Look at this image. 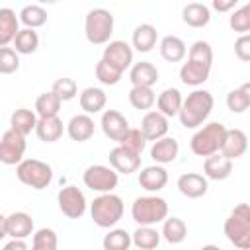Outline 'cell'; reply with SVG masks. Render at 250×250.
Masks as SVG:
<instances>
[{
	"mask_svg": "<svg viewBox=\"0 0 250 250\" xmlns=\"http://www.w3.org/2000/svg\"><path fill=\"white\" fill-rule=\"evenodd\" d=\"M62 131H64V125L59 119V115H55V117H39L37 127H35V133L43 143L59 141L62 137Z\"/></svg>",
	"mask_w": 250,
	"mask_h": 250,
	"instance_id": "obj_30",
	"label": "cell"
},
{
	"mask_svg": "<svg viewBox=\"0 0 250 250\" xmlns=\"http://www.w3.org/2000/svg\"><path fill=\"white\" fill-rule=\"evenodd\" d=\"M199 250H221L219 246H215V244H205V246H201Z\"/></svg>",
	"mask_w": 250,
	"mask_h": 250,
	"instance_id": "obj_50",
	"label": "cell"
},
{
	"mask_svg": "<svg viewBox=\"0 0 250 250\" xmlns=\"http://www.w3.org/2000/svg\"><path fill=\"white\" fill-rule=\"evenodd\" d=\"M131 217L139 227H152L168 219V203L158 195L137 197L131 205Z\"/></svg>",
	"mask_w": 250,
	"mask_h": 250,
	"instance_id": "obj_3",
	"label": "cell"
},
{
	"mask_svg": "<svg viewBox=\"0 0 250 250\" xmlns=\"http://www.w3.org/2000/svg\"><path fill=\"white\" fill-rule=\"evenodd\" d=\"M25 135L14 131V129H8L4 135H2V141H0V160L2 164L6 166H12V164H20L23 160V154H25Z\"/></svg>",
	"mask_w": 250,
	"mask_h": 250,
	"instance_id": "obj_10",
	"label": "cell"
},
{
	"mask_svg": "<svg viewBox=\"0 0 250 250\" xmlns=\"http://www.w3.org/2000/svg\"><path fill=\"white\" fill-rule=\"evenodd\" d=\"M229 25L232 31H236L240 35L250 31V2L232 12V16L229 18Z\"/></svg>",
	"mask_w": 250,
	"mask_h": 250,
	"instance_id": "obj_41",
	"label": "cell"
},
{
	"mask_svg": "<svg viewBox=\"0 0 250 250\" xmlns=\"http://www.w3.org/2000/svg\"><path fill=\"white\" fill-rule=\"evenodd\" d=\"M57 232L53 229H39L33 232V242H31V250H59L57 248Z\"/></svg>",
	"mask_w": 250,
	"mask_h": 250,
	"instance_id": "obj_40",
	"label": "cell"
},
{
	"mask_svg": "<svg viewBox=\"0 0 250 250\" xmlns=\"http://www.w3.org/2000/svg\"><path fill=\"white\" fill-rule=\"evenodd\" d=\"M131 244H133V236L125 229H111L102 240L104 250H129Z\"/></svg>",
	"mask_w": 250,
	"mask_h": 250,
	"instance_id": "obj_37",
	"label": "cell"
},
{
	"mask_svg": "<svg viewBox=\"0 0 250 250\" xmlns=\"http://www.w3.org/2000/svg\"><path fill=\"white\" fill-rule=\"evenodd\" d=\"M84 33H86L88 43L92 45L109 43V37L113 33V14L105 8L90 10L84 20Z\"/></svg>",
	"mask_w": 250,
	"mask_h": 250,
	"instance_id": "obj_7",
	"label": "cell"
},
{
	"mask_svg": "<svg viewBox=\"0 0 250 250\" xmlns=\"http://www.w3.org/2000/svg\"><path fill=\"white\" fill-rule=\"evenodd\" d=\"M57 203L61 213L68 219H80L86 213V205H88L84 193L76 186H64L57 193Z\"/></svg>",
	"mask_w": 250,
	"mask_h": 250,
	"instance_id": "obj_11",
	"label": "cell"
},
{
	"mask_svg": "<svg viewBox=\"0 0 250 250\" xmlns=\"http://www.w3.org/2000/svg\"><path fill=\"white\" fill-rule=\"evenodd\" d=\"M160 234L168 244H180L188 236V225L180 217H168L162 223V232Z\"/></svg>",
	"mask_w": 250,
	"mask_h": 250,
	"instance_id": "obj_32",
	"label": "cell"
},
{
	"mask_svg": "<svg viewBox=\"0 0 250 250\" xmlns=\"http://www.w3.org/2000/svg\"><path fill=\"white\" fill-rule=\"evenodd\" d=\"M131 236H133V244L139 250H154L160 244L162 234L152 227H139Z\"/></svg>",
	"mask_w": 250,
	"mask_h": 250,
	"instance_id": "obj_34",
	"label": "cell"
},
{
	"mask_svg": "<svg viewBox=\"0 0 250 250\" xmlns=\"http://www.w3.org/2000/svg\"><path fill=\"white\" fill-rule=\"evenodd\" d=\"M18 180L31 189H45L53 182V168L37 158H25L16 166Z\"/></svg>",
	"mask_w": 250,
	"mask_h": 250,
	"instance_id": "obj_8",
	"label": "cell"
},
{
	"mask_svg": "<svg viewBox=\"0 0 250 250\" xmlns=\"http://www.w3.org/2000/svg\"><path fill=\"white\" fill-rule=\"evenodd\" d=\"M248 148V137L244 131L240 129H227V135H225V141H223V148H221V154L229 160H234V158H240Z\"/></svg>",
	"mask_w": 250,
	"mask_h": 250,
	"instance_id": "obj_19",
	"label": "cell"
},
{
	"mask_svg": "<svg viewBox=\"0 0 250 250\" xmlns=\"http://www.w3.org/2000/svg\"><path fill=\"white\" fill-rule=\"evenodd\" d=\"M61 105H62V100L53 90H49V92H43V94L37 96V100H35V113L39 117H55V115H59Z\"/></svg>",
	"mask_w": 250,
	"mask_h": 250,
	"instance_id": "obj_33",
	"label": "cell"
},
{
	"mask_svg": "<svg viewBox=\"0 0 250 250\" xmlns=\"http://www.w3.org/2000/svg\"><path fill=\"white\" fill-rule=\"evenodd\" d=\"M104 61H107L111 66H115L117 70L125 72L131 64H133V47L121 39H115V41H109L107 47L104 49V55H102Z\"/></svg>",
	"mask_w": 250,
	"mask_h": 250,
	"instance_id": "obj_13",
	"label": "cell"
},
{
	"mask_svg": "<svg viewBox=\"0 0 250 250\" xmlns=\"http://www.w3.org/2000/svg\"><path fill=\"white\" fill-rule=\"evenodd\" d=\"M2 250H29V246L25 244V240H20V238H12L10 242L4 244Z\"/></svg>",
	"mask_w": 250,
	"mask_h": 250,
	"instance_id": "obj_48",
	"label": "cell"
},
{
	"mask_svg": "<svg viewBox=\"0 0 250 250\" xmlns=\"http://www.w3.org/2000/svg\"><path fill=\"white\" fill-rule=\"evenodd\" d=\"M109 166L115 172L129 176V174H133V172H137L141 168V156L117 145L115 148L109 150Z\"/></svg>",
	"mask_w": 250,
	"mask_h": 250,
	"instance_id": "obj_16",
	"label": "cell"
},
{
	"mask_svg": "<svg viewBox=\"0 0 250 250\" xmlns=\"http://www.w3.org/2000/svg\"><path fill=\"white\" fill-rule=\"evenodd\" d=\"M62 102H70L72 98H76L78 94V86L72 78H57L53 82V88H51Z\"/></svg>",
	"mask_w": 250,
	"mask_h": 250,
	"instance_id": "obj_44",
	"label": "cell"
},
{
	"mask_svg": "<svg viewBox=\"0 0 250 250\" xmlns=\"http://www.w3.org/2000/svg\"><path fill=\"white\" fill-rule=\"evenodd\" d=\"M20 21L29 29L41 27L47 21V10L43 6H39V4H27L20 12Z\"/></svg>",
	"mask_w": 250,
	"mask_h": 250,
	"instance_id": "obj_35",
	"label": "cell"
},
{
	"mask_svg": "<svg viewBox=\"0 0 250 250\" xmlns=\"http://www.w3.org/2000/svg\"><path fill=\"white\" fill-rule=\"evenodd\" d=\"M123 199L115 193H100L90 205L92 221L102 229H111L113 225H117L123 217Z\"/></svg>",
	"mask_w": 250,
	"mask_h": 250,
	"instance_id": "obj_6",
	"label": "cell"
},
{
	"mask_svg": "<svg viewBox=\"0 0 250 250\" xmlns=\"http://www.w3.org/2000/svg\"><path fill=\"white\" fill-rule=\"evenodd\" d=\"M82 180L86 188H90L92 191H100V193H113L119 182L117 172L111 166H104V164L88 166L82 174Z\"/></svg>",
	"mask_w": 250,
	"mask_h": 250,
	"instance_id": "obj_9",
	"label": "cell"
},
{
	"mask_svg": "<svg viewBox=\"0 0 250 250\" xmlns=\"http://www.w3.org/2000/svg\"><path fill=\"white\" fill-rule=\"evenodd\" d=\"M20 33V18L10 8H0V47H8L14 43L16 35Z\"/></svg>",
	"mask_w": 250,
	"mask_h": 250,
	"instance_id": "obj_25",
	"label": "cell"
},
{
	"mask_svg": "<svg viewBox=\"0 0 250 250\" xmlns=\"http://www.w3.org/2000/svg\"><path fill=\"white\" fill-rule=\"evenodd\" d=\"M129 80L133 86H143V88H152L158 80V68L152 64V62H146V61H141V62H135L131 66V72H129Z\"/></svg>",
	"mask_w": 250,
	"mask_h": 250,
	"instance_id": "obj_21",
	"label": "cell"
},
{
	"mask_svg": "<svg viewBox=\"0 0 250 250\" xmlns=\"http://www.w3.org/2000/svg\"><path fill=\"white\" fill-rule=\"evenodd\" d=\"M37 121H39V117L35 111L27 109V107H20L10 117V129H14L21 135H29L31 131H35Z\"/></svg>",
	"mask_w": 250,
	"mask_h": 250,
	"instance_id": "obj_31",
	"label": "cell"
},
{
	"mask_svg": "<svg viewBox=\"0 0 250 250\" xmlns=\"http://www.w3.org/2000/svg\"><path fill=\"white\" fill-rule=\"evenodd\" d=\"M182 104H184V98H182V94H180L178 88H166L156 98V107L166 117L178 115L180 109H182Z\"/></svg>",
	"mask_w": 250,
	"mask_h": 250,
	"instance_id": "obj_27",
	"label": "cell"
},
{
	"mask_svg": "<svg viewBox=\"0 0 250 250\" xmlns=\"http://www.w3.org/2000/svg\"><path fill=\"white\" fill-rule=\"evenodd\" d=\"M160 57L168 62H180L186 59V43L178 37V35H166L160 39Z\"/></svg>",
	"mask_w": 250,
	"mask_h": 250,
	"instance_id": "obj_29",
	"label": "cell"
},
{
	"mask_svg": "<svg viewBox=\"0 0 250 250\" xmlns=\"http://www.w3.org/2000/svg\"><path fill=\"white\" fill-rule=\"evenodd\" d=\"M213 66V49L207 41H195L189 47L188 61L180 68V80L186 86H201L207 82Z\"/></svg>",
	"mask_w": 250,
	"mask_h": 250,
	"instance_id": "obj_1",
	"label": "cell"
},
{
	"mask_svg": "<svg viewBox=\"0 0 250 250\" xmlns=\"http://www.w3.org/2000/svg\"><path fill=\"white\" fill-rule=\"evenodd\" d=\"M100 125H102L104 135H105L107 139H111V141H117V143H119V141L125 137V133L131 129L127 117H125L123 113H119L117 109H105V111L102 113Z\"/></svg>",
	"mask_w": 250,
	"mask_h": 250,
	"instance_id": "obj_14",
	"label": "cell"
},
{
	"mask_svg": "<svg viewBox=\"0 0 250 250\" xmlns=\"http://www.w3.org/2000/svg\"><path fill=\"white\" fill-rule=\"evenodd\" d=\"M240 90H242V94L246 96V100H248V104H250V82H244V84L240 86Z\"/></svg>",
	"mask_w": 250,
	"mask_h": 250,
	"instance_id": "obj_49",
	"label": "cell"
},
{
	"mask_svg": "<svg viewBox=\"0 0 250 250\" xmlns=\"http://www.w3.org/2000/svg\"><path fill=\"white\" fill-rule=\"evenodd\" d=\"M156 39H158V31L152 23H141L135 27L133 31V37H131V43H133V49L139 51V53H148L152 51V47L156 45Z\"/></svg>",
	"mask_w": 250,
	"mask_h": 250,
	"instance_id": "obj_26",
	"label": "cell"
},
{
	"mask_svg": "<svg viewBox=\"0 0 250 250\" xmlns=\"http://www.w3.org/2000/svg\"><path fill=\"white\" fill-rule=\"evenodd\" d=\"M94 131H96V125H94V119L88 115V113H78V115H72L70 121L66 123V133L72 141L76 143H84L88 139L94 137Z\"/></svg>",
	"mask_w": 250,
	"mask_h": 250,
	"instance_id": "obj_18",
	"label": "cell"
},
{
	"mask_svg": "<svg viewBox=\"0 0 250 250\" xmlns=\"http://www.w3.org/2000/svg\"><path fill=\"white\" fill-rule=\"evenodd\" d=\"M129 102L135 109H150L156 104V94L152 92V88L133 86L129 92Z\"/></svg>",
	"mask_w": 250,
	"mask_h": 250,
	"instance_id": "obj_38",
	"label": "cell"
},
{
	"mask_svg": "<svg viewBox=\"0 0 250 250\" xmlns=\"http://www.w3.org/2000/svg\"><path fill=\"white\" fill-rule=\"evenodd\" d=\"M211 6L217 10V12H229L236 6V0H213Z\"/></svg>",
	"mask_w": 250,
	"mask_h": 250,
	"instance_id": "obj_47",
	"label": "cell"
},
{
	"mask_svg": "<svg viewBox=\"0 0 250 250\" xmlns=\"http://www.w3.org/2000/svg\"><path fill=\"white\" fill-rule=\"evenodd\" d=\"M227 107L232 113H244L250 107V104H248V100H246V96L242 94L240 88H234L227 94Z\"/></svg>",
	"mask_w": 250,
	"mask_h": 250,
	"instance_id": "obj_45",
	"label": "cell"
},
{
	"mask_svg": "<svg viewBox=\"0 0 250 250\" xmlns=\"http://www.w3.org/2000/svg\"><path fill=\"white\" fill-rule=\"evenodd\" d=\"M20 68V55L12 47H0V72L12 74Z\"/></svg>",
	"mask_w": 250,
	"mask_h": 250,
	"instance_id": "obj_43",
	"label": "cell"
},
{
	"mask_svg": "<svg viewBox=\"0 0 250 250\" xmlns=\"http://www.w3.org/2000/svg\"><path fill=\"white\" fill-rule=\"evenodd\" d=\"M223 230L238 250H250V205L238 203L227 217Z\"/></svg>",
	"mask_w": 250,
	"mask_h": 250,
	"instance_id": "obj_4",
	"label": "cell"
},
{
	"mask_svg": "<svg viewBox=\"0 0 250 250\" xmlns=\"http://www.w3.org/2000/svg\"><path fill=\"white\" fill-rule=\"evenodd\" d=\"M234 55L240 61L250 62V33H244V35L236 37V41H234Z\"/></svg>",
	"mask_w": 250,
	"mask_h": 250,
	"instance_id": "obj_46",
	"label": "cell"
},
{
	"mask_svg": "<svg viewBox=\"0 0 250 250\" xmlns=\"http://www.w3.org/2000/svg\"><path fill=\"white\" fill-rule=\"evenodd\" d=\"M166 184H168V172L160 164L146 166L139 174V186L146 191H160Z\"/></svg>",
	"mask_w": 250,
	"mask_h": 250,
	"instance_id": "obj_20",
	"label": "cell"
},
{
	"mask_svg": "<svg viewBox=\"0 0 250 250\" xmlns=\"http://www.w3.org/2000/svg\"><path fill=\"white\" fill-rule=\"evenodd\" d=\"M78 102H80V107L84 109V113L90 115V113H100V111L105 107L107 96H105V92H104L102 88L90 86V88H84V90L80 92Z\"/></svg>",
	"mask_w": 250,
	"mask_h": 250,
	"instance_id": "obj_28",
	"label": "cell"
},
{
	"mask_svg": "<svg viewBox=\"0 0 250 250\" xmlns=\"http://www.w3.org/2000/svg\"><path fill=\"white\" fill-rule=\"evenodd\" d=\"M182 20L189 27H205L211 21V10L201 2H189L182 10Z\"/></svg>",
	"mask_w": 250,
	"mask_h": 250,
	"instance_id": "obj_24",
	"label": "cell"
},
{
	"mask_svg": "<svg viewBox=\"0 0 250 250\" xmlns=\"http://www.w3.org/2000/svg\"><path fill=\"white\" fill-rule=\"evenodd\" d=\"M168 129H170L168 117L162 115L158 109H156V111H146V113L143 115V119H141V131H143V135L146 137V141L156 143V141L164 139L166 133H168Z\"/></svg>",
	"mask_w": 250,
	"mask_h": 250,
	"instance_id": "obj_15",
	"label": "cell"
},
{
	"mask_svg": "<svg viewBox=\"0 0 250 250\" xmlns=\"http://www.w3.org/2000/svg\"><path fill=\"white\" fill-rule=\"evenodd\" d=\"M178 152H180V145L172 137H164V139L152 143V146H150V158L160 166L168 164V162H174Z\"/></svg>",
	"mask_w": 250,
	"mask_h": 250,
	"instance_id": "obj_22",
	"label": "cell"
},
{
	"mask_svg": "<svg viewBox=\"0 0 250 250\" xmlns=\"http://www.w3.org/2000/svg\"><path fill=\"white\" fill-rule=\"evenodd\" d=\"M14 47L18 51V55H31V53H35L37 47H39V35H37V31L35 29H29V27L20 29V33L14 39Z\"/></svg>",
	"mask_w": 250,
	"mask_h": 250,
	"instance_id": "obj_36",
	"label": "cell"
},
{
	"mask_svg": "<svg viewBox=\"0 0 250 250\" xmlns=\"http://www.w3.org/2000/svg\"><path fill=\"white\" fill-rule=\"evenodd\" d=\"M227 135V127L219 121L207 123L201 129H197L189 141V148L193 154L197 156H213L217 152H221L223 148V141Z\"/></svg>",
	"mask_w": 250,
	"mask_h": 250,
	"instance_id": "obj_5",
	"label": "cell"
},
{
	"mask_svg": "<svg viewBox=\"0 0 250 250\" xmlns=\"http://www.w3.org/2000/svg\"><path fill=\"white\" fill-rule=\"evenodd\" d=\"M121 76H123V72L117 70L115 66H111L107 61H104V59L98 61V64H96V78H98L102 84H105V86H115V84L121 80Z\"/></svg>",
	"mask_w": 250,
	"mask_h": 250,
	"instance_id": "obj_42",
	"label": "cell"
},
{
	"mask_svg": "<svg viewBox=\"0 0 250 250\" xmlns=\"http://www.w3.org/2000/svg\"><path fill=\"white\" fill-rule=\"evenodd\" d=\"M213 105H215L213 94L207 90H193L191 94H188V98L184 100L182 109L178 113L182 127L197 129L199 125H203V121L209 117Z\"/></svg>",
	"mask_w": 250,
	"mask_h": 250,
	"instance_id": "obj_2",
	"label": "cell"
},
{
	"mask_svg": "<svg viewBox=\"0 0 250 250\" xmlns=\"http://www.w3.org/2000/svg\"><path fill=\"white\" fill-rule=\"evenodd\" d=\"M119 146H123V148H127V150H131V152H135V154L141 156L143 150H145V146H146V137L143 135L141 129L131 127V129L125 133V137L119 141Z\"/></svg>",
	"mask_w": 250,
	"mask_h": 250,
	"instance_id": "obj_39",
	"label": "cell"
},
{
	"mask_svg": "<svg viewBox=\"0 0 250 250\" xmlns=\"http://www.w3.org/2000/svg\"><path fill=\"white\" fill-rule=\"evenodd\" d=\"M29 234H33V219L29 213L14 211V213L2 217L0 236H12V238L25 240Z\"/></svg>",
	"mask_w": 250,
	"mask_h": 250,
	"instance_id": "obj_12",
	"label": "cell"
},
{
	"mask_svg": "<svg viewBox=\"0 0 250 250\" xmlns=\"http://www.w3.org/2000/svg\"><path fill=\"white\" fill-rule=\"evenodd\" d=\"M178 186V191L189 199H197V197H203L209 189V184H207V178L201 176V174H195V172H186L178 178L176 182Z\"/></svg>",
	"mask_w": 250,
	"mask_h": 250,
	"instance_id": "obj_17",
	"label": "cell"
},
{
	"mask_svg": "<svg viewBox=\"0 0 250 250\" xmlns=\"http://www.w3.org/2000/svg\"><path fill=\"white\" fill-rule=\"evenodd\" d=\"M203 172H205V178L209 180H227L232 172V160L225 158L223 154H213V156H207L205 162H203Z\"/></svg>",
	"mask_w": 250,
	"mask_h": 250,
	"instance_id": "obj_23",
	"label": "cell"
}]
</instances>
